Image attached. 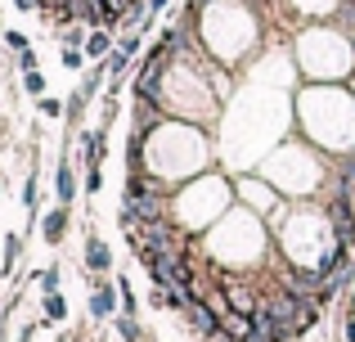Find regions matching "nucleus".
<instances>
[{
    "label": "nucleus",
    "mask_w": 355,
    "mask_h": 342,
    "mask_svg": "<svg viewBox=\"0 0 355 342\" xmlns=\"http://www.w3.org/2000/svg\"><path fill=\"white\" fill-rule=\"evenodd\" d=\"M54 189H59V203H63V207L77 198V176H72L68 162H59V180H54Z\"/></svg>",
    "instance_id": "obj_7"
},
{
    "label": "nucleus",
    "mask_w": 355,
    "mask_h": 342,
    "mask_svg": "<svg viewBox=\"0 0 355 342\" xmlns=\"http://www.w3.org/2000/svg\"><path fill=\"white\" fill-rule=\"evenodd\" d=\"M23 203H27V207H36V176L23 185Z\"/></svg>",
    "instance_id": "obj_20"
},
{
    "label": "nucleus",
    "mask_w": 355,
    "mask_h": 342,
    "mask_svg": "<svg viewBox=\"0 0 355 342\" xmlns=\"http://www.w3.org/2000/svg\"><path fill=\"white\" fill-rule=\"evenodd\" d=\"M41 234H45V243H63V234H68V207H63V203L54 212H45Z\"/></svg>",
    "instance_id": "obj_5"
},
{
    "label": "nucleus",
    "mask_w": 355,
    "mask_h": 342,
    "mask_svg": "<svg viewBox=\"0 0 355 342\" xmlns=\"http://www.w3.org/2000/svg\"><path fill=\"white\" fill-rule=\"evenodd\" d=\"M113 311H117V293L108 289L104 275H95V289H90V320H99V325H104Z\"/></svg>",
    "instance_id": "obj_1"
},
{
    "label": "nucleus",
    "mask_w": 355,
    "mask_h": 342,
    "mask_svg": "<svg viewBox=\"0 0 355 342\" xmlns=\"http://www.w3.org/2000/svg\"><path fill=\"white\" fill-rule=\"evenodd\" d=\"M117 334H121V342H144V334H139V325H135V316H121V320H117Z\"/></svg>",
    "instance_id": "obj_10"
},
{
    "label": "nucleus",
    "mask_w": 355,
    "mask_h": 342,
    "mask_svg": "<svg viewBox=\"0 0 355 342\" xmlns=\"http://www.w3.org/2000/svg\"><path fill=\"white\" fill-rule=\"evenodd\" d=\"M36 280H41V293H59V266H45Z\"/></svg>",
    "instance_id": "obj_13"
},
{
    "label": "nucleus",
    "mask_w": 355,
    "mask_h": 342,
    "mask_svg": "<svg viewBox=\"0 0 355 342\" xmlns=\"http://www.w3.org/2000/svg\"><path fill=\"white\" fill-rule=\"evenodd\" d=\"M5 45H9V50H18V54H23V50H27V36L9 27V32H5Z\"/></svg>",
    "instance_id": "obj_17"
},
{
    "label": "nucleus",
    "mask_w": 355,
    "mask_h": 342,
    "mask_svg": "<svg viewBox=\"0 0 355 342\" xmlns=\"http://www.w3.org/2000/svg\"><path fill=\"white\" fill-rule=\"evenodd\" d=\"M108 266H113V253H108V243L90 230L86 234V271L90 275H108Z\"/></svg>",
    "instance_id": "obj_2"
},
{
    "label": "nucleus",
    "mask_w": 355,
    "mask_h": 342,
    "mask_svg": "<svg viewBox=\"0 0 355 342\" xmlns=\"http://www.w3.org/2000/svg\"><path fill=\"white\" fill-rule=\"evenodd\" d=\"M81 50H86V59L104 63L108 54L117 50V41H113V32H108V27H90V36H86V45H81Z\"/></svg>",
    "instance_id": "obj_3"
},
{
    "label": "nucleus",
    "mask_w": 355,
    "mask_h": 342,
    "mask_svg": "<svg viewBox=\"0 0 355 342\" xmlns=\"http://www.w3.org/2000/svg\"><path fill=\"white\" fill-rule=\"evenodd\" d=\"M18 253H23V239H18V234H9V239H5V275L18 266Z\"/></svg>",
    "instance_id": "obj_11"
},
{
    "label": "nucleus",
    "mask_w": 355,
    "mask_h": 342,
    "mask_svg": "<svg viewBox=\"0 0 355 342\" xmlns=\"http://www.w3.org/2000/svg\"><path fill=\"white\" fill-rule=\"evenodd\" d=\"M86 189H90V194H99V189H104V171H99V167H90V176H86Z\"/></svg>",
    "instance_id": "obj_18"
},
{
    "label": "nucleus",
    "mask_w": 355,
    "mask_h": 342,
    "mask_svg": "<svg viewBox=\"0 0 355 342\" xmlns=\"http://www.w3.org/2000/svg\"><path fill=\"white\" fill-rule=\"evenodd\" d=\"M18 68H23V72H36V54L23 50V54H18Z\"/></svg>",
    "instance_id": "obj_19"
},
{
    "label": "nucleus",
    "mask_w": 355,
    "mask_h": 342,
    "mask_svg": "<svg viewBox=\"0 0 355 342\" xmlns=\"http://www.w3.org/2000/svg\"><path fill=\"white\" fill-rule=\"evenodd\" d=\"M86 104H90V99H86V95H81V90H77V95H72V99H68V117H72V122H77V117H81V113H86Z\"/></svg>",
    "instance_id": "obj_16"
},
{
    "label": "nucleus",
    "mask_w": 355,
    "mask_h": 342,
    "mask_svg": "<svg viewBox=\"0 0 355 342\" xmlns=\"http://www.w3.org/2000/svg\"><path fill=\"white\" fill-rule=\"evenodd\" d=\"M23 90H27V95H36V99L45 95V77H41V68H36V72H23Z\"/></svg>",
    "instance_id": "obj_12"
},
{
    "label": "nucleus",
    "mask_w": 355,
    "mask_h": 342,
    "mask_svg": "<svg viewBox=\"0 0 355 342\" xmlns=\"http://www.w3.org/2000/svg\"><path fill=\"white\" fill-rule=\"evenodd\" d=\"M36 108H41V117H63V113H68V104H59V99H50V95H41Z\"/></svg>",
    "instance_id": "obj_14"
},
{
    "label": "nucleus",
    "mask_w": 355,
    "mask_h": 342,
    "mask_svg": "<svg viewBox=\"0 0 355 342\" xmlns=\"http://www.w3.org/2000/svg\"><path fill=\"white\" fill-rule=\"evenodd\" d=\"M157 122H162V99H135V131L148 135Z\"/></svg>",
    "instance_id": "obj_4"
},
{
    "label": "nucleus",
    "mask_w": 355,
    "mask_h": 342,
    "mask_svg": "<svg viewBox=\"0 0 355 342\" xmlns=\"http://www.w3.org/2000/svg\"><path fill=\"white\" fill-rule=\"evenodd\" d=\"M59 59H63V68H68V72H81V68H86V50H81V45H63Z\"/></svg>",
    "instance_id": "obj_8"
},
{
    "label": "nucleus",
    "mask_w": 355,
    "mask_h": 342,
    "mask_svg": "<svg viewBox=\"0 0 355 342\" xmlns=\"http://www.w3.org/2000/svg\"><path fill=\"white\" fill-rule=\"evenodd\" d=\"M45 320H68V302L59 293H45Z\"/></svg>",
    "instance_id": "obj_9"
},
{
    "label": "nucleus",
    "mask_w": 355,
    "mask_h": 342,
    "mask_svg": "<svg viewBox=\"0 0 355 342\" xmlns=\"http://www.w3.org/2000/svg\"><path fill=\"white\" fill-rule=\"evenodd\" d=\"M59 342H68V338H59Z\"/></svg>",
    "instance_id": "obj_22"
},
{
    "label": "nucleus",
    "mask_w": 355,
    "mask_h": 342,
    "mask_svg": "<svg viewBox=\"0 0 355 342\" xmlns=\"http://www.w3.org/2000/svg\"><path fill=\"white\" fill-rule=\"evenodd\" d=\"M14 5L23 9V14H32V9H41V5H36V0H14Z\"/></svg>",
    "instance_id": "obj_21"
},
{
    "label": "nucleus",
    "mask_w": 355,
    "mask_h": 342,
    "mask_svg": "<svg viewBox=\"0 0 355 342\" xmlns=\"http://www.w3.org/2000/svg\"><path fill=\"white\" fill-rule=\"evenodd\" d=\"M117 298H121V316H135V293H130V284L126 280H117Z\"/></svg>",
    "instance_id": "obj_15"
},
{
    "label": "nucleus",
    "mask_w": 355,
    "mask_h": 342,
    "mask_svg": "<svg viewBox=\"0 0 355 342\" xmlns=\"http://www.w3.org/2000/svg\"><path fill=\"white\" fill-rule=\"evenodd\" d=\"M104 135H108V126L86 131V140H81V144H86V149H81V153H86V167H104Z\"/></svg>",
    "instance_id": "obj_6"
}]
</instances>
